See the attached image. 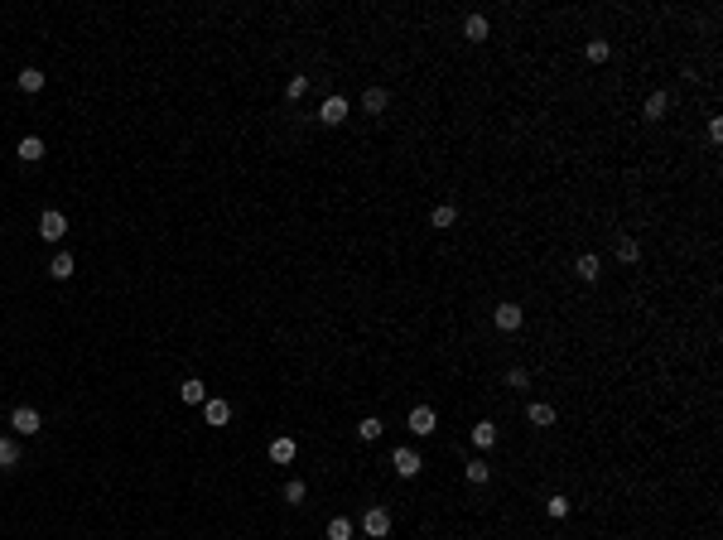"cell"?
<instances>
[{"mask_svg":"<svg viewBox=\"0 0 723 540\" xmlns=\"http://www.w3.org/2000/svg\"><path fill=\"white\" fill-rule=\"evenodd\" d=\"M39 237H44V242H63V237H68V217L58 213V208H49V213L39 217Z\"/></svg>","mask_w":723,"mask_h":540,"instance_id":"6da1fadb","label":"cell"},{"mask_svg":"<svg viewBox=\"0 0 723 540\" xmlns=\"http://www.w3.org/2000/svg\"><path fill=\"white\" fill-rule=\"evenodd\" d=\"M10 425H15V434H39V425H44V420H39V410H34V405H15V410H10Z\"/></svg>","mask_w":723,"mask_h":540,"instance_id":"7a4b0ae2","label":"cell"},{"mask_svg":"<svg viewBox=\"0 0 723 540\" xmlns=\"http://www.w3.org/2000/svg\"><path fill=\"white\" fill-rule=\"evenodd\" d=\"M362 531H367L372 540H381L386 531H391V512H386V507H367V516H362Z\"/></svg>","mask_w":723,"mask_h":540,"instance_id":"3957f363","label":"cell"},{"mask_svg":"<svg viewBox=\"0 0 723 540\" xmlns=\"http://www.w3.org/2000/svg\"><path fill=\"white\" fill-rule=\"evenodd\" d=\"M405 425H410V434H434V430H439V415H434L429 405H415Z\"/></svg>","mask_w":723,"mask_h":540,"instance_id":"277c9868","label":"cell"},{"mask_svg":"<svg viewBox=\"0 0 723 540\" xmlns=\"http://www.w3.org/2000/svg\"><path fill=\"white\" fill-rule=\"evenodd\" d=\"M319 121L323 126H343V121H348V97H328V102L319 107Z\"/></svg>","mask_w":723,"mask_h":540,"instance_id":"5b68a950","label":"cell"},{"mask_svg":"<svg viewBox=\"0 0 723 540\" xmlns=\"http://www.w3.org/2000/svg\"><path fill=\"white\" fill-rule=\"evenodd\" d=\"M391 463H396V473H401V478H415V473L425 468V459H420L415 449H396V454H391Z\"/></svg>","mask_w":723,"mask_h":540,"instance_id":"8992f818","label":"cell"},{"mask_svg":"<svg viewBox=\"0 0 723 540\" xmlns=\"http://www.w3.org/2000/svg\"><path fill=\"white\" fill-rule=\"evenodd\" d=\"M492 324L502 328V333H516V328H521V304H497Z\"/></svg>","mask_w":723,"mask_h":540,"instance_id":"52a82bcc","label":"cell"},{"mask_svg":"<svg viewBox=\"0 0 723 540\" xmlns=\"http://www.w3.org/2000/svg\"><path fill=\"white\" fill-rule=\"evenodd\" d=\"M179 401H184V405H203V401H208V386H203L198 377H188L184 386H179Z\"/></svg>","mask_w":723,"mask_h":540,"instance_id":"ba28073f","label":"cell"},{"mask_svg":"<svg viewBox=\"0 0 723 540\" xmlns=\"http://www.w3.org/2000/svg\"><path fill=\"white\" fill-rule=\"evenodd\" d=\"M203 415H208V425H227V420H232V405L208 396V401H203Z\"/></svg>","mask_w":723,"mask_h":540,"instance_id":"9c48e42d","label":"cell"},{"mask_svg":"<svg viewBox=\"0 0 723 540\" xmlns=\"http://www.w3.org/2000/svg\"><path fill=\"white\" fill-rule=\"evenodd\" d=\"M362 111H367V116H381V111H386V87H367V92H362Z\"/></svg>","mask_w":723,"mask_h":540,"instance_id":"30bf717a","label":"cell"},{"mask_svg":"<svg viewBox=\"0 0 723 540\" xmlns=\"http://www.w3.org/2000/svg\"><path fill=\"white\" fill-rule=\"evenodd\" d=\"M526 420H531V425H540V430H545V425H555V405H545V401L526 405Z\"/></svg>","mask_w":723,"mask_h":540,"instance_id":"8fae6325","label":"cell"},{"mask_svg":"<svg viewBox=\"0 0 723 540\" xmlns=\"http://www.w3.org/2000/svg\"><path fill=\"white\" fill-rule=\"evenodd\" d=\"M20 160H25V164L44 160V140H39V135H25V140H20Z\"/></svg>","mask_w":723,"mask_h":540,"instance_id":"7c38bea8","label":"cell"},{"mask_svg":"<svg viewBox=\"0 0 723 540\" xmlns=\"http://www.w3.org/2000/svg\"><path fill=\"white\" fill-rule=\"evenodd\" d=\"M454 222H458V208H449V203H439V208L429 213V227H439V232H449Z\"/></svg>","mask_w":723,"mask_h":540,"instance_id":"4fadbf2b","label":"cell"},{"mask_svg":"<svg viewBox=\"0 0 723 540\" xmlns=\"http://www.w3.org/2000/svg\"><path fill=\"white\" fill-rule=\"evenodd\" d=\"M73 270H78V261H73V256H68V251H58L54 261H49V275H54V280H68V275H73Z\"/></svg>","mask_w":723,"mask_h":540,"instance_id":"5bb4252c","label":"cell"},{"mask_svg":"<svg viewBox=\"0 0 723 540\" xmlns=\"http://www.w3.org/2000/svg\"><path fill=\"white\" fill-rule=\"evenodd\" d=\"M473 444H478V449H492V444H497V425H492V420H478V425H473Z\"/></svg>","mask_w":723,"mask_h":540,"instance_id":"9a60e30c","label":"cell"},{"mask_svg":"<svg viewBox=\"0 0 723 540\" xmlns=\"http://www.w3.org/2000/svg\"><path fill=\"white\" fill-rule=\"evenodd\" d=\"M295 454H299L295 439H270V459L275 463H295Z\"/></svg>","mask_w":723,"mask_h":540,"instance_id":"2e32d148","label":"cell"},{"mask_svg":"<svg viewBox=\"0 0 723 540\" xmlns=\"http://www.w3.org/2000/svg\"><path fill=\"white\" fill-rule=\"evenodd\" d=\"M15 82H20V92H29V97H34V92H44V73H39V68H25Z\"/></svg>","mask_w":723,"mask_h":540,"instance_id":"e0dca14e","label":"cell"},{"mask_svg":"<svg viewBox=\"0 0 723 540\" xmlns=\"http://www.w3.org/2000/svg\"><path fill=\"white\" fill-rule=\"evenodd\" d=\"M666 107H670L666 92H651V97H646V121H661V116H666Z\"/></svg>","mask_w":723,"mask_h":540,"instance_id":"ac0fdd59","label":"cell"},{"mask_svg":"<svg viewBox=\"0 0 723 540\" xmlns=\"http://www.w3.org/2000/svg\"><path fill=\"white\" fill-rule=\"evenodd\" d=\"M463 34H468L473 44H482V39H487V20H482V15H468V20H463Z\"/></svg>","mask_w":723,"mask_h":540,"instance_id":"d6986e66","label":"cell"},{"mask_svg":"<svg viewBox=\"0 0 723 540\" xmlns=\"http://www.w3.org/2000/svg\"><path fill=\"white\" fill-rule=\"evenodd\" d=\"M15 463H20V444L0 434V468H15Z\"/></svg>","mask_w":723,"mask_h":540,"instance_id":"ffe728a7","label":"cell"},{"mask_svg":"<svg viewBox=\"0 0 723 540\" xmlns=\"http://www.w3.org/2000/svg\"><path fill=\"white\" fill-rule=\"evenodd\" d=\"M584 54H589V63H608V58H613V44H608V39H593Z\"/></svg>","mask_w":723,"mask_h":540,"instance_id":"44dd1931","label":"cell"},{"mask_svg":"<svg viewBox=\"0 0 723 540\" xmlns=\"http://www.w3.org/2000/svg\"><path fill=\"white\" fill-rule=\"evenodd\" d=\"M328 540H352V521H348V516H333V521H328Z\"/></svg>","mask_w":723,"mask_h":540,"instance_id":"7402d4cb","label":"cell"},{"mask_svg":"<svg viewBox=\"0 0 723 540\" xmlns=\"http://www.w3.org/2000/svg\"><path fill=\"white\" fill-rule=\"evenodd\" d=\"M463 473H468V483H473V487H482V483H487V478H492V468H487V463H482V459H473V463H468V468H463Z\"/></svg>","mask_w":723,"mask_h":540,"instance_id":"603a6c76","label":"cell"},{"mask_svg":"<svg viewBox=\"0 0 723 540\" xmlns=\"http://www.w3.org/2000/svg\"><path fill=\"white\" fill-rule=\"evenodd\" d=\"M574 270H579V280H598V270H603V266H598V256H589V251H584Z\"/></svg>","mask_w":723,"mask_h":540,"instance_id":"cb8c5ba5","label":"cell"},{"mask_svg":"<svg viewBox=\"0 0 723 540\" xmlns=\"http://www.w3.org/2000/svg\"><path fill=\"white\" fill-rule=\"evenodd\" d=\"M304 497H309V487L299 483V478H290V483H285V502H290V507H299Z\"/></svg>","mask_w":723,"mask_h":540,"instance_id":"d4e9b609","label":"cell"},{"mask_svg":"<svg viewBox=\"0 0 723 540\" xmlns=\"http://www.w3.org/2000/svg\"><path fill=\"white\" fill-rule=\"evenodd\" d=\"M637 256H642V246L632 237H617V261H637Z\"/></svg>","mask_w":723,"mask_h":540,"instance_id":"484cf974","label":"cell"},{"mask_svg":"<svg viewBox=\"0 0 723 540\" xmlns=\"http://www.w3.org/2000/svg\"><path fill=\"white\" fill-rule=\"evenodd\" d=\"M304 92H309V78H290V82H285V97H290V102H299Z\"/></svg>","mask_w":723,"mask_h":540,"instance_id":"4316f807","label":"cell"},{"mask_svg":"<svg viewBox=\"0 0 723 540\" xmlns=\"http://www.w3.org/2000/svg\"><path fill=\"white\" fill-rule=\"evenodd\" d=\"M357 434H362V439H381V420H376V415H367V420L357 425Z\"/></svg>","mask_w":723,"mask_h":540,"instance_id":"83f0119b","label":"cell"},{"mask_svg":"<svg viewBox=\"0 0 723 540\" xmlns=\"http://www.w3.org/2000/svg\"><path fill=\"white\" fill-rule=\"evenodd\" d=\"M545 512L555 516V521H560V516H569V497H550V502H545Z\"/></svg>","mask_w":723,"mask_h":540,"instance_id":"f1b7e54d","label":"cell"},{"mask_svg":"<svg viewBox=\"0 0 723 540\" xmlns=\"http://www.w3.org/2000/svg\"><path fill=\"white\" fill-rule=\"evenodd\" d=\"M526 381H531V377H526V367H511V372H507V386H516V391H521Z\"/></svg>","mask_w":723,"mask_h":540,"instance_id":"f546056e","label":"cell"}]
</instances>
